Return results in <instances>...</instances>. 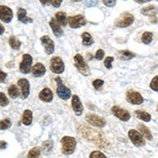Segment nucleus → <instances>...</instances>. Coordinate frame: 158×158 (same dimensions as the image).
Wrapping results in <instances>:
<instances>
[{
	"mask_svg": "<svg viewBox=\"0 0 158 158\" xmlns=\"http://www.w3.org/2000/svg\"><path fill=\"white\" fill-rule=\"evenodd\" d=\"M79 132H80L81 135H82L86 140H89V141L97 144V146H99L100 148L106 147V141L104 140L102 135L99 133V132L94 131V130L88 128V127H80V128H79Z\"/></svg>",
	"mask_w": 158,
	"mask_h": 158,
	"instance_id": "obj_1",
	"label": "nucleus"
},
{
	"mask_svg": "<svg viewBox=\"0 0 158 158\" xmlns=\"http://www.w3.org/2000/svg\"><path fill=\"white\" fill-rule=\"evenodd\" d=\"M76 140L71 136H64L61 138V150L64 155H71L75 152Z\"/></svg>",
	"mask_w": 158,
	"mask_h": 158,
	"instance_id": "obj_2",
	"label": "nucleus"
},
{
	"mask_svg": "<svg viewBox=\"0 0 158 158\" xmlns=\"http://www.w3.org/2000/svg\"><path fill=\"white\" fill-rule=\"evenodd\" d=\"M74 63H75V67L77 68V70L82 74L83 76L90 75V68H89L88 63L85 62L83 57L80 54L75 55V57H74Z\"/></svg>",
	"mask_w": 158,
	"mask_h": 158,
	"instance_id": "obj_3",
	"label": "nucleus"
},
{
	"mask_svg": "<svg viewBox=\"0 0 158 158\" xmlns=\"http://www.w3.org/2000/svg\"><path fill=\"white\" fill-rule=\"evenodd\" d=\"M134 16L130 13H123L116 19L115 25L117 27H128L134 22Z\"/></svg>",
	"mask_w": 158,
	"mask_h": 158,
	"instance_id": "obj_4",
	"label": "nucleus"
},
{
	"mask_svg": "<svg viewBox=\"0 0 158 158\" xmlns=\"http://www.w3.org/2000/svg\"><path fill=\"white\" fill-rule=\"evenodd\" d=\"M55 81L58 85V86L56 88V93H57V95L59 96L61 99H63V100H68L69 98H71V96H72L71 90L69 88H67L65 85H62L61 78H59V77L55 78Z\"/></svg>",
	"mask_w": 158,
	"mask_h": 158,
	"instance_id": "obj_5",
	"label": "nucleus"
},
{
	"mask_svg": "<svg viewBox=\"0 0 158 158\" xmlns=\"http://www.w3.org/2000/svg\"><path fill=\"white\" fill-rule=\"evenodd\" d=\"M129 138L132 141V143L136 147H144L146 144V140H144V137L142 136L141 133L136 130H130L129 131Z\"/></svg>",
	"mask_w": 158,
	"mask_h": 158,
	"instance_id": "obj_6",
	"label": "nucleus"
},
{
	"mask_svg": "<svg viewBox=\"0 0 158 158\" xmlns=\"http://www.w3.org/2000/svg\"><path fill=\"white\" fill-rule=\"evenodd\" d=\"M32 63H33L32 56L29 54H24L22 56V60L19 65L20 72L23 74H29L32 71Z\"/></svg>",
	"mask_w": 158,
	"mask_h": 158,
	"instance_id": "obj_7",
	"label": "nucleus"
},
{
	"mask_svg": "<svg viewBox=\"0 0 158 158\" xmlns=\"http://www.w3.org/2000/svg\"><path fill=\"white\" fill-rule=\"evenodd\" d=\"M68 24L72 29H78V27H81L86 24V20L85 18V16H82V15H75V16L69 17Z\"/></svg>",
	"mask_w": 158,
	"mask_h": 158,
	"instance_id": "obj_8",
	"label": "nucleus"
},
{
	"mask_svg": "<svg viewBox=\"0 0 158 158\" xmlns=\"http://www.w3.org/2000/svg\"><path fill=\"white\" fill-rule=\"evenodd\" d=\"M51 71L55 74H61L64 71V62L58 56H55L51 59Z\"/></svg>",
	"mask_w": 158,
	"mask_h": 158,
	"instance_id": "obj_9",
	"label": "nucleus"
},
{
	"mask_svg": "<svg viewBox=\"0 0 158 158\" xmlns=\"http://www.w3.org/2000/svg\"><path fill=\"white\" fill-rule=\"evenodd\" d=\"M126 97H127L128 102L135 104V106H139V104H141L143 102V97L141 96V94L136 91H133V90H130L127 92Z\"/></svg>",
	"mask_w": 158,
	"mask_h": 158,
	"instance_id": "obj_10",
	"label": "nucleus"
},
{
	"mask_svg": "<svg viewBox=\"0 0 158 158\" xmlns=\"http://www.w3.org/2000/svg\"><path fill=\"white\" fill-rule=\"evenodd\" d=\"M85 120L89 122L90 124L94 127H97V128H104L106 124V119L102 118L100 116L94 115V114H89L85 116Z\"/></svg>",
	"mask_w": 158,
	"mask_h": 158,
	"instance_id": "obj_11",
	"label": "nucleus"
},
{
	"mask_svg": "<svg viewBox=\"0 0 158 158\" xmlns=\"http://www.w3.org/2000/svg\"><path fill=\"white\" fill-rule=\"evenodd\" d=\"M112 113L114 116H116L118 119H120L121 121H129L131 118V114L129 113V111L120 108V106H114L112 108Z\"/></svg>",
	"mask_w": 158,
	"mask_h": 158,
	"instance_id": "obj_12",
	"label": "nucleus"
},
{
	"mask_svg": "<svg viewBox=\"0 0 158 158\" xmlns=\"http://www.w3.org/2000/svg\"><path fill=\"white\" fill-rule=\"evenodd\" d=\"M41 43L44 48V51L48 55H51L54 53L55 51V44H54V41L49 37V36H42L41 37Z\"/></svg>",
	"mask_w": 158,
	"mask_h": 158,
	"instance_id": "obj_13",
	"label": "nucleus"
},
{
	"mask_svg": "<svg viewBox=\"0 0 158 158\" xmlns=\"http://www.w3.org/2000/svg\"><path fill=\"white\" fill-rule=\"evenodd\" d=\"M13 19V11L10 9L9 6H0V20H2L3 22H11Z\"/></svg>",
	"mask_w": 158,
	"mask_h": 158,
	"instance_id": "obj_14",
	"label": "nucleus"
},
{
	"mask_svg": "<svg viewBox=\"0 0 158 158\" xmlns=\"http://www.w3.org/2000/svg\"><path fill=\"white\" fill-rule=\"evenodd\" d=\"M18 85L21 91V98L27 99L30 95V82L27 81V79L21 78L18 80Z\"/></svg>",
	"mask_w": 158,
	"mask_h": 158,
	"instance_id": "obj_15",
	"label": "nucleus"
},
{
	"mask_svg": "<svg viewBox=\"0 0 158 158\" xmlns=\"http://www.w3.org/2000/svg\"><path fill=\"white\" fill-rule=\"evenodd\" d=\"M72 109L74 110V113L77 116L81 115L83 112V106L77 95H74L72 97Z\"/></svg>",
	"mask_w": 158,
	"mask_h": 158,
	"instance_id": "obj_16",
	"label": "nucleus"
},
{
	"mask_svg": "<svg viewBox=\"0 0 158 158\" xmlns=\"http://www.w3.org/2000/svg\"><path fill=\"white\" fill-rule=\"evenodd\" d=\"M50 27L53 31V34L56 37H61L63 35V30L61 29V25L58 23L55 18H52L50 20Z\"/></svg>",
	"mask_w": 158,
	"mask_h": 158,
	"instance_id": "obj_17",
	"label": "nucleus"
},
{
	"mask_svg": "<svg viewBox=\"0 0 158 158\" xmlns=\"http://www.w3.org/2000/svg\"><path fill=\"white\" fill-rule=\"evenodd\" d=\"M45 67L42 63H36L34 67L32 68V74L35 77H42L45 74Z\"/></svg>",
	"mask_w": 158,
	"mask_h": 158,
	"instance_id": "obj_18",
	"label": "nucleus"
},
{
	"mask_svg": "<svg viewBox=\"0 0 158 158\" xmlns=\"http://www.w3.org/2000/svg\"><path fill=\"white\" fill-rule=\"evenodd\" d=\"M39 98L41 99L44 102H50L53 100V92L50 90L49 88H44L43 90L40 92Z\"/></svg>",
	"mask_w": 158,
	"mask_h": 158,
	"instance_id": "obj_19",
	"label": "nucleus"
},
{
	"mask_svg": "<svg viewBox=\"0 0 158 158\" xmlns=\"http://www.w3.org/2000/svg\"><path fill=\"white\" fill-rule=\"evenodd\" d=\"M158 13V7L155 6H148L143 9H141V14L144 16H149V17H154Z\"/></svg>",
	"mask_w": 158,
	"mask_h": 158,
	"instance_id": "obj_20",
	"label": "nucleus"
},
{
	"mask_svg": "<svg viewBox=\"0 0 158 158\" xmlns=\"http://www.w3.org/2000/svg\"><path fill=\"white\" fill-rule=\"evenodd\" d=\"M17 17H18V20L20 22H23V23H32L33 19L29 18L27 16V11L24 9H19L18 12H17Z\"/></svg>",
	"mask_w": 158,
	"mask_h": 158,
	"instance_id": "obj_21",
	"label": "nucleus"
},
{
	"mask_svg": "<svg viewBox=\"0 0 158 158\" xmlns=\"http://www.w3.org/2000/svg\"><path fill=\"white\" fill-rule=\"evenodd\" d=\"M55 19L57 20V22L61 27H65L68 24V17L65 15L64 12H58L55 15Z\"/></svg>",
	"mask_w": 158,
	"mask_h": 158,
	"instance_id": "obj_22",
	"label": "nucleus"
},
{
	"mask_svg": "<svg viewBox=\"0 0 158 158\" xmlns=\"http://www.w3.org/2000/svg\"><path fill=\"white\" fill-rule=\"evenodd\" d=\"M21 121H22V123L25 124V126H30V124L32 123V121H33L32 111H30V110H25V111L23 112V114H22Z\"/></svg>",
	"mask_w": 158,
	"mask_h": 158,
	"instance_id": "obj_23",
	"label": "nucleus"
},
{
	"mask_svg": "<svg viewBox=\"0 0 158 158\" xmlns=\"http://www.w3.org/2000/svg\"><path fill=\"white\" fill-rule=\"evenodd\" d=\"M135 115H136L137 118L140 119V120L146 121V122L151 121V119H152L150 113H148V112H146V111H140V110H138V111L135 112Z\"/></svg>",
	"mask_w": 158,
	"mask_h": 158,
	"instance_id": "obj_24",
	"label": "nucleus"
},
{
	"mask_svg": "<svg viewBox=\"0 0 158 158\" xmlns=\"http://www.w3.org/2000/svg\"><path fill=\"white\" fill-rule=\"evenodd\" d=\"M138 130H139L140 133H141L142 136H143L146 139H148V140L153 139V135L151 134L150 130L148 129L146 126H143V124H138Z\"/></svg>",
	"mask_w": 158,
	"mask_h": 158,
	"instance_id": "obj_25",
	"label": "nucleus"
},
{
	"mask_svg": "<svg viewBox=\"0 0 158 158\" xmlns=\"http://www.w3.org/2000/svg\"><path fill=\"white\" fill-rule=\"evenodd\" d=\"M81 37H82V44L85 45V47H90V45H92L94 43V39H93V37L91 36L90 33H88V32L82 33Z\"/></svg>",
	"mask_w": 158,
	"mask_h": 158,
	"instance_id": "obj_26",
	"label": "nucleus"
},
{
	"mask_svg": "<svg viewBox=\"0 0 158 158\" xmlns=\"http://www.w3.org/2000/svg\"><path fill=\"white\" fill-rule=\"evenodd\" d=\"M9 43H10V45H11L12 49H14V50H19L20 47H21V42H20V40L15 36H12L11 38H10Z\"/></svg>",
	"mask_w": 158,
	"mask_h": 158,
	"instance_id": "obj_27",
	"label": "nucleus"
},
{
	"mask_svg": "<svg viewBox=\"0 0 158 158\" xmlns=\"http://www.w3.org/2000/svg\"><path fill=\"white\" fill-rule=\"evenodd\" d=\"M53 146H54V143H53V140L52 139L45 140V141L42 143V151L44 152L45 154H49V153L52 151Z\"/></svg>",
	"mask_w": 158,
	"mask_h": 158,
	"instance_id": "obj_28",
	"label": "nucleus"
},
{
	"mask_svg": "<svg viewBox=\"0 0 158 158\" xmlns=\"http://www.w3.org/2000/svg\"><path fill=\"white\" fill-rule=\"evenodd\" d=\"M27 158H41V150H40V148L36 147L31 150L29 154H27Z\"/></svg>",
	"mask_w": 158,
	"mask_h": 158,
	"instance_id": "obj_29",
	"label": "nucleus"
},
{
	"mask_svg": "<svg viewBox=\"0 0 158 158\" xmlns=\"http://www.w3.org/2000/svg\"><path fill=\"white\" fill-rule=\"evenodd\" d=\"M153 40V33L151 32H144L141 36V41L144 44H150Z\"/></svg>",
	"mask_w": 158,
	"mask_h": 158,
	"instance_id": "obj_30",
	"label": "nucleus"
},
{
	"mask_svg": "<svg viewBox=\"0 0 158 158\" xmlns=\"http://www.w3.org/2000/svg\"><path fill=\"white\" fill-rule=\"evenodd\" d=\"M19 94H20L19 89L17 88L15 85H12L9 88V95L11 96L12 98H17L19 96Z\"/></svg>",
	"mask_w": 158,
	"mask_h": 158,
	"instance_id": "obj_31",
	"label": "nucleus"
},
{
	"mask_svg": "<svg viewBox=\"0 0 158 158\" xmlns=\"http://www.w3.org/2000/svg\"><path fill=\"white\" fill-rule=\"evenodd\" d=\"M120 56H121L122 59L130 60V59H132V58H134L135 56H136V54L130 52V51H121V52H120Z\"/></svg>",
	"mask_w": 158,
	"mask_h": 158,
	"instance_id": "obj_32",
	"label": "nucleus"
},
{
	"mask_svg": "<svg viewBox=\"0 0 158 158\" xmlns=\"http://www.w3.org/2000/svg\"><path fill=\"white\" fill-rule=\"evenodd\" d=\"M11 126H12V123H11V120H10L9 118L3 119V120L0 121V130H6V129H9Z\"/></svg>",
	"mask_w": 158,
	"mask_h": 158,
	"instance_id": "obj_33",
	"label": "nucleus"
},
{
	"mask_svg": "<svg viewBox=\"0 0 158 158\" xmlns=\"http://www.w3.org/2000/svg\"><path fill=\"white\" fill-rule=\"evenodd\" d=\"M150 88H151L153 91L158 92V75L155 76V77L152 79L151 83H150Z\"/></svg>",
	"mask_w": 158,
	"mask_h": 158,
	"instance_id": "obj_34",
	"label": "nucleus"
},
{
	"mask_svg": "<svg viewBox=\"0 0 158 158\" xmlns=\"http://www.w3.org/2000/svg\"><path fill=\"white\" fill-rule=\"evenodd\" d=\"M9 104V99L6 96V94L0 92V106H6Z\"/></svg>",
	"mask_w": 158,
	"mask_h": 158,
	"instance_id": "obj_35",
	"label": "nucleus"
},
{
	"mask_svg": "<svg viewBox=\"0 0 158 158\" xmlns=\"http://www.w3.org/2000/svg\"><path fill=\"white\" fill-rule=\"evenodd\" d=\"M90 158H108L103 153L99 152V151H93L90 154Z\"/></svg>",
	"mask_w": 158,
	"mask_h": 158,
	"instance_id": "obj_36",
	"label": "nucleus"
},
{
	"mask_svg": "<svg viewBox=\"0 0 158 158\" xmlns=\"http://www.w3.org/2000/svg\"><path fill=\"white\" fill-rule=\"evenodd\" d=\"M103 83H104V81L102 79H95V80L93 81V86L96 89V90H99V89L103 85Z\"/></svg>",
	"mask_w": 158,
	"mask_h": 158,
	"instance_id": "obj_37",
	"label": "nucleus"
},
{
	"mask_svg": "<svg viewBox=\"0 0 158 158\" xmlns=\"http://www.w3.org/2000/svg\"><path fill=\"white\" fill-rule=\"evenodd\" d=\"M114 61V58L111 57V56H109V57H106V59H104V67L106 69H112V62Z\"/></svg>",
	"mask_w": 158,
	"mask_h": 158,
	"instance_id": "obj_38",
	"label": "nucleus"
},
{
	"mask_svg": "<svg viewBox=\"0 0 158 158\" xmlns=\"http://www.w3.org/2000/svg\"><path fill=\"white\" fill-rule=\"evenodd\" d=\"M97 3H98V0H85V6H88V7L96 6Z\"/></svg>",
	"mask_w": 158,
	"mask_h": 158,
	"instance_id": "obj_39",
	"label": "nucleus"
},
{
	"mask_svg": "<svg viewBox=\"0 0 158 158\" xmlns=\"http://www.w3.org/2000/svg\"><path fill=\"white\" fill-rule=\"evenodd\" d=\"M102 2L104 6L109 7H113L116 4V0H102Z\"/></svg>",
	"mask_w": 158,
	"mask_h": 158,
	"instance_id": "obj_40",
	"label": "nucleus"
},
{
	"mask_svg": "<svg viewBox=\"0 0 158 158\" xmlns=\"http://www.w3.org/2000/svg\"><path fill=\"white\" fill-rule=\"evenodd\" d=\"M104 57V51L103 50H98L95 54V58L97 60H101Z\"/></svg>",
	"mask_w": 158,
	"mask_h": 158,
	"instance_id": "obj_41",
	"label": "nucleus"
},
{
	"mask_svg": "<svg viewBox=\"0 0 158 158\" xmlns=\"http://www.w3.org/2000/svg\"><path fill=\"white\" fill-rule=\"evenodd\" d=\"M6 73H4L3 71L0 70V83L4 82V81H6Z\"/></svg>",
	"mask_w": 158,
	"mask_h": 158,
	"instance_id": "obj_42",
	"label": "nucleus"
},
{
	"mask_svg": "<svg viewBox=\"0 0 158 158\" xmlns=\"http://www.w3.org/2000/svg\"><path fill=\"white\" fill-rule=\"evenodd\" d=\"M61 2H62V0H52V1H51V3H52V6L54 7H59Z\"/></svg>",
	"mask_w": 158,
	"mask_h": 158,
	"instance_id": "obj_43",
	"label": "nucleus"
},
{
	"mask_svg": "<svg viewBox=\"0 0 158 158\" xmlns=\"http://www.w3.org/2000/svg\"><path fill=\"white\" fill-rule=\"evenodd\" d=\"M7 147V143L6 141H0V149H6Z\"/></svg>",
	"mask_w": 158,
	"mask_h": 158,
	"instance_id": "obj_44",
	"label": "nucleus"
},
{
	"mask_svg": "<svg viewBox=\"0 0 158 158\" xmlns=\"http://www.w3.org/2000/svg\"><path fill=\"white\" fill-rule=\"evenodd\" d=\"M39 1L42 3V6H47V4H49L52 0H39Z\"/></svg>",
	"mask_w": 158,
	"mask_h": 158,
	"instance_id": "obj_45",
	"label": "nucleus"
},
{
	"mask_svg": "<svg viewBox=\"0 0 158 158\" xmlns=\"http://www.w3.org/2000/svg\"><path fill=\"white\" fill-rule=\"evenodd\" d=\"M135 2H137V3H144V2H150L152 1V0H134Z\"/></svg>",
	"mask_w": 158,
	"mask_h": 158,
	"instance_id": "obj_46",
	"label": "nucleus"
},
{
	"mask_svg": "<svg viewBox=\"0 0 158 158\" xmlns=\"http://www.w3.org/2000/svg\"><path fill=\"white\" fill-rule=\"evenodd\" d=\"M3 33H4V27H3V25L0 24V35H2Z\"/></svg>",
	"mask_w": 158,
	"mask_h": 158,
	"instance_id": "obj_47",
	"label": "nucleus"
},
{
	"mask_svg": "<svg viewBox=\"0 0 158 158\" xmlns=\"http://www.w3.org/2000/svg\"><path fill=\"white\" fill-rule=\"evenodd\" d=\"M71 1H74V2H79V1H81V0H71Z\"/></svg>",
	"mask_w": 158,
	"mask_h": 158,
	"instance_id": "obj_48",
	"label": "nucleus"
},
{
	"mask_svg": "<svg viewBox=\"0 0 158 158\" xmlns=\"http://www.w3.org/2000/svg\"><path fill=\"white\" fill-rule=\"evenodd\" d=\"M157 112H158V106H157Z\"/></svg>",
	"mask_w": 158,
	"mask_h": 158,
	"instance_id": "obj_49",
	"label": "nucleus"
},
{
	"mask_svg": "<svg viewBox=\"0 0 158 158\" xmlns=\"http://www.w3.org/2000/svg\"><path fill=\"white\" fill-rule=\"evenodd\" d=\"M157 147H158V143H157Z\"/></svg>",
	"mask_w": 158,
	"mask_h": 158,
	"instance_id": "obj_50",
	"label": "nucleus"
}]
</instances>
